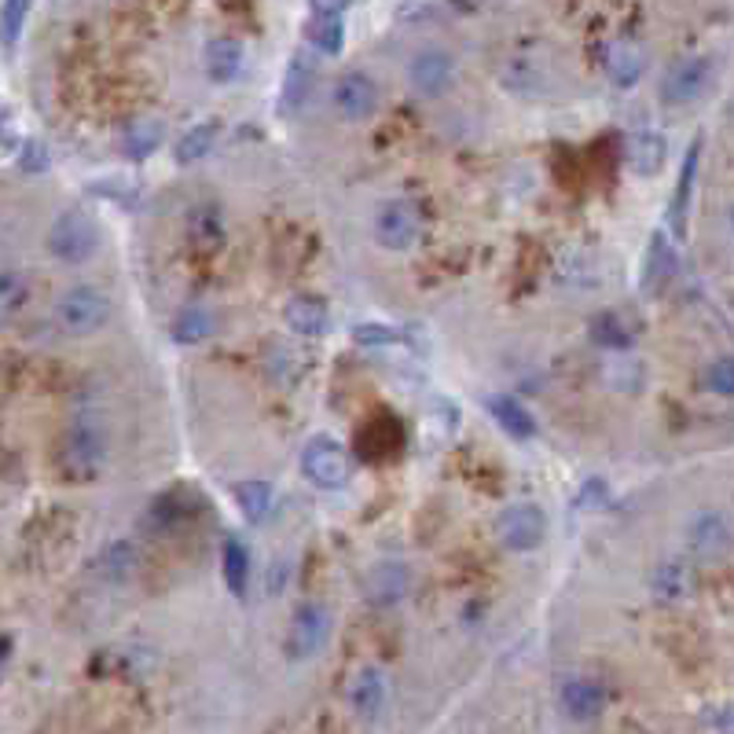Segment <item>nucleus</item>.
I'll return each instance as SVG.
<instances>
[{
  "label": "nucleus",
  "mask_w": 734,
  "mask_h": 734,
  "mask_svg": "<svg viewBox=\"0 0 734 734\" xmlns=\"http://www.w3.org/2000/svg\"><path fill=\"white\" fill-rule=\"evenodd\" d=\"M576 507L581 511H603L610 507V485L603 478H587L581 492H576Z\"/></svg>",
  "instance_id": "e433bc0d"
},
{
  "label": "nucleus",
  "mask_w": 734,
  "mask_h": 734,
  "mask_svg": "<svg viewBox=\"0 0 734 734\" xmlns=\"http://www.w3.org/2000/svg\"><path fill=\"white\" fill-rule=\"evenodd\" d=\"M100 246V228L96 220L81 209H67L51 220L48 228V254L62 261V265H85Z\"/></svg>",
  "instance_id": "f03ea898"
},
{
  "label": "nucleus",
  "mask_w": 734,
  "mask_h": 734,
  "mask_svg": "<svg viewBox=\"0 0 734 734\" xmlns=\"http://www.w3.org/2000/svg\"><path fill=\"white\" fill-rule=\"evenodd\" d=\"M706 390L720 393V397H731V393H734V364H731V356H720V360H712V364H709V371H706Z\"/></svg>",
  "instance_id": "f704fd0d"
},
{
  "label": "nucleus",
  "mask_w": 734,
  "mask_h": 734,
  "mask_svg": "<svg viewBox=\"0 0 734 734\" xmlns=\"http://www.w3.org/2000/svg\"><path fill=\"white\" fill-rule=\"evenodd\" d=\"M187 236H192L195 250H217L225 243V225H220V214L214 206H198L187 217Z\"/></svg>",
  "instance_id": "c756f323"
},
{
  "label": "nucleus",
  "mask_w": 734,
  "mask_h": 734,
  "mask_svg": "<svg viewBox=\"0 0 734 734\" xmlns=\"http://www.w3.org/2000/svg\"><path fill=\"white\" fill-rule=\"evenodd\" d=\"M328 639H331V613L323 610L320 603L298 606V613H294V621H290V639H287L290 657H298V661L317 657Z\"/></svg>",
  "instance_id": "6e6552de"
},
{
  "label": "nucleus",
  "mask_w": 734,
  "mask_h": 734,
  "mask_svg": "<svg viewBox=\"0 0 734 734\" xmlns=\"http://www.w3.org/2000/svg\"><path fill=\"white\" fill-rule=\"evenodd\" d=\"M136 565V548L133 540H114L107 551H103L100 559V573L107 576V581H125V576L133 573Z\"/></svg>",
  "instance_id": "72a5a7b5"
},
{
  "label": "nucleus",
  "mask_w": 734,
  "mask_h": 734,
  "mask_svg": "<svg viewBox=\"0 0 734 734\" xmlns=\"http://www.w3.org/2000/svg\"><path fill=\"white\" fill-rule=\"evenodd\" d=\"M676 268H679L676 246L668 243L665 232H654L650 236L646 257H643V276H639V287H643V294H661L668 283H673Z\"/></svg>",
  "instance_id": "9b49d317"
},
{
  "label": "nucleus",
  "mask_w": 734,
  "mask_h": 734,
  "mask_svg": "<svg viewBox=\"0 0 734 734\" xmlns=\"http://www.w3.org/2000/svg\"><path fill=\"white\" fill-rule=\"evenodd\" d=\"M712 85V59L709 56H687L668 67L661 81V100L665 103H695Z\"/></svg>",
  "instance_id": "423d86ee"
},
{
  "label": "nucleus",
  "mask_w": 734,
  "mask_h": 734,
  "mask_svg": "<svg viewBox=\"0 0 734 734\" xmlns=\"http://www.w3.org/2000/svg\"><path fill=\"white\" fill-rule=\"evenodd\" d=\"M56 320L73 339H85V334L103 331L111 323V298L96 287H73L59 298Z\"/></svg>",
  "instance_id": "7ed1b4c3"
},
{
  "label": "nucleus",
  "mask_w": 734,
  "mask_h": 734,
  "mask_svg": "<svg viewBox=\"0 0 734 734\" xmlns=\"http://www.w3.org/2000/svg\"><path fill=\"white\" fill-rule=\"evenodd\" d=\"M665 154H668L665 136L654 129H643L628 140V170L635 176H657L661 165H665Z\"/></svg>",
  "instance_id": "4be33fe9"
},
{
  "label": "nucleus",
  "mask_w": 734,
  "mask_h": 734,
  "mask_svg": "<svg viewBox=\"0 0 734 734\" xmlns=\"http://www.w3.org/2000/svg\"><path fill=\"white\" fill-rule=\"evenodd\" d=\"M195 507H198V500L192 496V489H170V492H162V496H154L151 503H147V514H144L140 526L154 529V532H170V529L181 526Z\"/></svg>",
  "instance_id": "ddd939ff"
},
{
  "label": "nucleus",
  "mask_w": 734,
  "mask_h": 734,
  "mask_svg": "<svg viewBox=\"0 0 734 734\" xmlns=\"http://www.w3.org/2000/svg\"><path fill=\"white\" fill-rule=\"evenodd\" d=\"M309 4H312V12L317 15H342L353 0H309Z\"/></svg>",
  "instance_id": "ea45409f"
},
{
  "label": "nucleus",
  "mask_w": 734,
  "mask_h": 734,
  "mask_svg": "<svg viewBox=\"0 0 734 734\" xmlns=\"http://www.w3.org/2000/svg\"><path fill=\"white\" fill-rule=\"evenodd\" d=\"M0 140H4V129H0Z\"/></svg>",
  "instance_id": "a19ab883"
},
{
  "label": "nucleus",
  "mask_w": 734,
  "mask_h": 734,
  "mask_svg": "<svg viewBox=\"0 0 734 734\" xmlns=\"http://www.w3.org/2000/svg\"><path fill=\"white\" fill-rule=\"evenodd\" d=\"M217 136H220V122H217V118L192 125V129H187V133L181 136V140H176V162H181V165L203 162L206 154L214 151Z\"/></svg>",
  "instance_id": "bb28decb"
},
{
  "label": "nucleus",
  "mask_w": 734,
  "mask_h": 734,
  "mask_svg": "<svg viewBox=\"0 0 734 734\" xmlns=\"http://www.w3.org/2000/svg\"><path fill=\"white\" fill-rule=\"evenodd\" d=\"M19 170L23 173H45L48 170V147L41 140H26L19 147Z\"/></svg>",
  "instance_id": "58836bf2"
},
{
  "label": "nucleus",
  "mask_w": 734,
  "mask_h": 734,
  "mask_svg": "<svg viewBox=\"0 0 734 734\" xmlns=\"http://www.w3.org/2000/svg\"><path fill=\"white\" fill-rule=\"evenodd\" d=\"M485 408L511 440H529L532 434H537V418H532V412L518 401V397L496 393V397H489Z\"/></svg>",
  "instance_id": "a211bd4d"
},
{
  "label": "nucleus",
  "mask_w": 734,
  "mask_h": 734,
  "mask_svg": "<svg viewBox=\"0 0 734 734\" xmlns=\"http://www.w3.org/2000/svg\"><path fill=\"white\" fill-rule=\"evenodd\" d=\"M312 81H317V59L309 56V51H294L287 73H283V92H279V111L283 114H294L306 107L309 92H312Z\"/></svg>",
  "instance_id": "4468645a"
},
{
  "label": "nucleus",
  "mask_w": 734,
  "mask_h": 734,
  "mask_svg": "<svg viewBox=\"0 0 734 734\" xmlns=\"http://www.w3.org/2000/svg\"><path fill=\"white\" fill-rule=\"evenodd\" d=\"M349 701L360 716H367V720L379 716L382 706H386V676L379 673V668H364V673L353 679Z\"/></svg>",
  "instance_id": "b1692460"
},
{
  "label": "nucleus",
  "mask_w": 734,
  "mask_h": 734,
  "mask_svg": "<svg viewBox=\"0 0 734 734\" xmlns=\"http://www.w3.org/2000/svg\"><path fill=\"white\" fill-rule=\"evenodd\" d=\"M243 45L232 37H214L209 45L203 48V70L209 81H217V85H228V81L239 78V70H243Z\"/></svg>",
  "instance_id": "f3484780"
},
{
  "label": "nucleus",
  "mask_w": 734,
  "mask_h": 734,
  "mask_svg": "<svg viewBox=\"0 0 734 734\" xmlns=\"http://www.w3.org/2000/svg\"><path fill=\"white\" fill-rule=\"evenodd\" d=\"M606 73L617 89H632L643 78V51L632 45H613L610 56H606Z\"/></svg>",
  "instance_id": "c85d7f7f"
},
{
  "label": "nucleus",
  "mask_w": 734,
  "mask_h": 734,
  "mask_svg": "<svg viewBox=\"0 0 734 734\" xmlns=\"http://www.w3.org/2000/svg\"><path fill=\"white\" fill-rule=\"evenodd\" d=\"M408 584H412V576H408V565L401 562H379L371 565L364 576V595L371 606H397L408 595Z\"/></svg>",
  "instance_id": "f8f14e48"
},
{
  "label": "nucleus",
  "mask_w": 734,
  "mask_h": 734,
  "mask_svg": "<svg viewBox=\"0 0 734 734\" xmlns=\"http://www.w3.org/2000/svg\"><path fill=\"white\" fill-rule=\"evenodd\" d=\"M214 331H217V317L203 306H187V309L176 312V320H173V342L176 345H198V342H206Z\"/></svg>",
  "instance_id": "a878e982"
},
{
  "label": "nucleus",
  "mask_w": 734,
  "mask_h": 734,
  "mask_svg": "<svg viewBox=\"0 0 734 734\" xmlns=\"http://www.w3.org/2000/svg\"><path fill=\"white\" fill-rule=\"evenodd\" d=\"M232 496H236L239 511H243L246 521H261L268 514V507H272V485H268V481H261V478L239 481V485L232 489Z\"/></svg>",
  "instance_id": "7c9ffc66"
},
{
  "label": "nucleus",
  "mask_w": 734,
  "mask_h": 734,
  "mask_svg": "<svg viewBox=\"0 0 734 734\" xmlns=\"http://www.w3.org/2000/svg\"><path fill=\"white\" fill-rule=\"evenodd\" d=\"M26 298V283L19 272H0V312H15Z\"/></svg>",
  "instance_id": "c9c22d12"
},
{
  "label": "nucleus",
  "mask_w": 734,
  "mask_h": 734,
  "mask_svg": "<svg viewBox=\"0 0 734 734\" xmlns=\"http://www.w3.org/2000/svg\"><path fill=\"white\" fill-rule=\"evenodd\" d=\"M30 8H34V0H4V4H0V45L12 48L15 41L23 37Z\"/></svg>",
  "instance_id": "473e14b6"
},
{
  "label": "nucleus",
  "mask_w": 734,
  "mask_h": 734,
  "mask_svg": "<svg viewBox=\"0 0 734 734\" xmlns=\"http://www.w3.org/2000/svg\"><path fill=\"white\" fill-rule=\"evenodd\" d=\"M283 323H287L294 334L317 339V334L328 331L331 312H328V306H323V298H317V294H294L287 306H283Z\"/></svg>",
  "instance_id": "2eb2a0df"
},
{
  "label": "nucleus",
  "mask_w": 734,
  "mask_h": 734,
  "mask_svg": "<svg viewBox=\"0 0 734 734\" xmlns=\"http://www.w3.org/2000/svg\"><path fill=\"white\" fill-rule=\"evenodd\" d=\"M592 342L603 345V349H628L632 345V331H628V323L621 312H599V317L592 320Z\"/></svg>",
  "instance_id": "2f4dec72"
},
{
  "label": "nucleus",
  "mask_w": 734,
  "mask_h": 734,
  "mask_svg": "<svg viewBox=\"0 0 734 734\" xmlns=\"http://www.w3.org/2000/svg\"><path fill=\"white\" fill-rule=\"evenodd\" d=\"M698 162H701V140H695L684 154V170H679V184L673 192V203H668V225L673 232L684 239L687 236V217H690V195H695L698 181Z\"/></svg>",
  "instance_id": "dca6fc26"
},
{
  "label": "nucleus",
  "mask_w": 734,
  "mask_h": 734,
  "mask_svg": "<svg viewBox=\"0 0 734 734\" xmlns=\"http://www.w3.org/2000/svg\"><path fill=\"white\" fill-rule=\"evenodd\" d=\"M162 144H165V125L159 118H136L125 125V133H122V151L129 154L133 162L151 159Z\"/></svg>",
  "instance_id": "5701e85b"
},
{
  "label": "nucleus",
  "mask_w": 734,
  "mask_h": 734,
  "mask_svg": "<svg viewBox=\"0 0 734 734\" xmlns=\"http://www.w3.org/2000/svg\"><path fill=\"white\" fill-rule=\"evenodd\" d=\"M353 339L360 345H397L404 334L397 328H386V323H360V328H353Z\"/></svg>",
  "instance_id": "4c0bfd02"
},
{
  "label": "nucleus",
  "mask_w": 734,
  "mask_h": 734,
  "mask_svg": "<svg viewBox=\"0 0 734 734\" xmlns=\"http://www.w3.org/2000/svg\"><path fill=\"white\" fill-rule=\"evenodd\" d=\"M731 543V526H727V514L720 511H706L695 518L690 526V548H695L701 559H720Z\"/></svg>",
  "instance_id": "6ab92c4d"
},
{
  "label": "nucleus",
  "mask_w": 734,
  "mask_h": 734,
  "mask_svg": "<svg viewBox=\"0 0 734 734\" xmlns=\"http://www.w3.org/2000/svg\"><path fill=\"white\" fill-rule=\"evenodd\" d=\"M496 537L511 551H532L548 537V514L537 503H514L496 518Z\"/></svg>",
  "instance_id": "39448f33"
},
{
  "label": "nucleus",
  "mask_w": 734,
  "mask_h": 734,
  "mask_svg": "<svg viewBox=\"0 0 734 734\" xmlns=\"http://www.w3.org/2000/svg\"><path fill=\"white\" fill-rule=\"evenodd\" d=\"M107 459V437L92 418H78L59 440V474L67 481H92Z\"/></svg>",
  "instance_id": "f257e3e1"
},
{
  "label": "nucleus",
  "mask_w": 734,
  "mask_h": 734,
  "mask_svg": "<svg viewBox=\"0 0 734 734\" xmlns=\"http://www.w3.org/2000/svg\"><path fill=\"white\" fill-rule=\"evenodd\" d=\"M220 573H225V584L236 599L239 595H246V587H250V548L239 537L225 540V551H220Z\"/></svg>",
  "instance_id": "393cba45"
},
{
  "label": "nucleus",
  "mask_w": 734,
  "mask_h": 734,
  "mask_svg": "<svg viewBox=\"0 0 734 734\" xmlns=\"http://www.w3.org/2000/svg\"><path fill=\"white\" fill-rule=\"evenodd\" d=\"M309 45L320 51V56H339L345 45V23L342 15H312L306 23Z\"/></svg>",
  "instance_id": "cd10ccee"
},
{
  "label": "nucleus",
  "mask_w": 734,
  "mask_h": 734,
  "mask_svg": "<svg viewBox=\"0 0 734 734\" xmlns=\"http://www.w3.org/2000/svg\"><path fill=\"white\" fill-rule=\"evenodd\" d=\"M331 100H334V111H339L345 122H367L375 111H379V85H375L367 73L353 70V73H342L339 78Z\"/></svg>",
  "instance_id": "1a4fd4ad"
},
{
  "label": "nucleus",
  "mask_w": 734,
  "mask_h": 734,
  "mask_svg": "<svg viewBox=\"0 0 734 734\" xmlns=\"http://www.w3.org/2000/svg\"><path fill=\"white\" fill-rule=\"evenodd\" d=\"M562 709L570 712V720L587 723V720H595L606 709V695H603V687L595 684V679H584V676L565 679V684H562Z\"/></svg>",
  "instance_id": "aec40b11"
},
{
  "label": "nucleus",
  "mask_w": 734,
  "mask_h": 734,
  "mask_svg": "<svg viewBox=\"0 0 734 734\" xmlns=\"http://www.w3.org/2000/svg\"><path fill=\"white\" fill-rule=\"evenodd\" d=\"M456 78V62L448 51H437V48H426L418 51V56L412 59V67H408V81H412V89L418 92V96H440L448 85H452Z\"/></svg>",
  "instance_id": "9d476101"
},
{
  "label": "nucleus",
  "mask_w": 734,
  "mask_h": 734,
  "mask_svg": "<svg viewBox=\"0 0 734 734\" xmlns=\"http://www.w3.org/2000/svg\"><path fill=\"white\" fill-rule=\"evenodd\" d=\"M301 470L317 489L323 492H339L349 485L353 478V459L334 437H312L301 452Z\"/></svg>",
  "instance_id": "20e7f679"
},
{
  "label": "nucleus",
  "mask_w": 734,
  "mask_h": 734,
  "mask_svg": "<svg viewBox=\"0 0 734 734\" xmlns=\"http://www.w3.org/2000/svg\"><path fill=\"white\" fill-rule=\"evenodd\" d=\"M690 584H695V576H690V565L684 559H665L650 573V592L661 603H684L690 595Z\"/></svg>",
  "instance_id": "412c9836"
},
{
  "label": "nucleus",
  "mask_w": 734,
  "mask_h": 734,
  "mask_svg": "<svg viewBox=\"0 0 734 734\" xmlns=\"http://www.w3.org/2000/svg\"><path fill=\"white\" fill-rule=\"evenodd\" d=\"M418 232H423L418 209L404 203V198H393V203L379 206V214H375V239L386 250H412L418 243Z\"/></svg>",
  "instance_id": "0eeeda50"
}]
</instances>
